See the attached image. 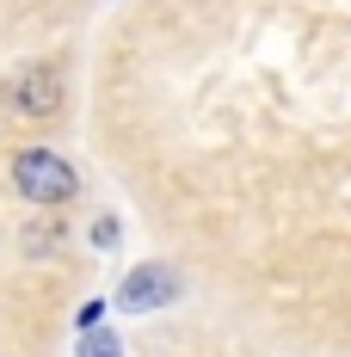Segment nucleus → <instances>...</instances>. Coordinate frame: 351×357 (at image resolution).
<instances>
[{"instance_id":"3","label":"nucleus","mask_w":351,"mask_h":357,"mask_svg":"<svg viewBox=\"0 0 351 357\" xmlns=\"http://www.w3.org/2000/svg\"><path fill=\"white\" fill-rule=\"evenodd\" d=\"M179 296V278H173V265H142V271H130V284H124V308H160V302H173Z\"/></svg>"},{"instance_id":"4","label":"nucleus","mask_w":351,"mask_h":357,"mask_svg":"<svg viewBox=\"0 0 351 357\" xmlns=\"http://www.w3.org/2000/svg\"><path fill=\"white\" fill-rule=\"evenodd\" d=\"M80 357H124V351H117L111 333H87V339H80Z\"/></svg>"},{"instance_id":"1","label":"nucleus","mask_w":351,"mask_h":357,"mask_svg":"<svg viewBox=\"0 0 351 357\" xmlns=\"http://www.w3.org/2000/svg\"><path fill=\"white\" fill-rule=\"evenodd\" d=\"M13 185H19V197H31L43 210H62L68 197H80V178L62 154H50V148H25L19 160H13Z\"/></svg>"},{"instance_id":"2","label":"nucleus","mask_w":351,"mask_h":357,"mask_svg":"<svg viewBox=\"0 0 351 357\" xmlns=\"http://www.w3.org/2000/svg\"><path fill=\"white\" fill-rule=\"evenodd\" d=\"M6 111L13 117H25V123H50L56 111H62V74L31 62V68H19L6 80Z\"/></svg>"}]
</instances>
